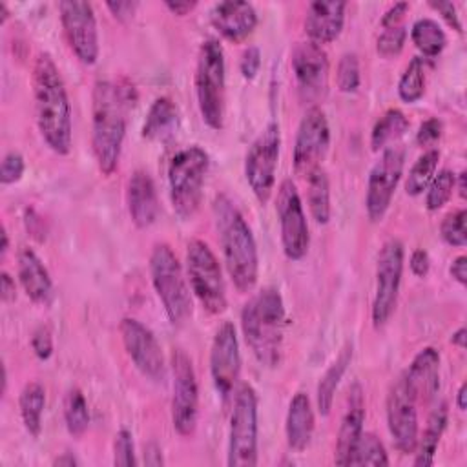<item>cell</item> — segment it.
Returning a JSON list of instances; mask_svg holds the SVG:
<instances>
[{"instance_id": "7dc6e473", "label": "cell", "mask_w": 467, "mask_h": 467, "mask_svg": "<svg viewBox=\"0 0 467 467\" xmlns=\"http://www.w3.org/2000/svg\"><path fill=\"white\" fill-rule=\"evenodd\" d=\"M261 67V51L257 46H248L243 55H241V62H239V69L243 73L244 78L252 80L257 71Z\"/></svg>"}, {"instance_id": "f907efd6", "label": "cell", "mask_w": 467, "mask_h": 467, "mask_svg": "<svg viewBox=\"0 0 467 467\" xmlns=\"http://www.w3.org/2000/svg\"><path fill=\"white\" fill-rule=\"evenodd\" d=\"M432 9H436L445 20L447 24L456 29L458 33H462V22H460V16H458V11H456V5L452 2H431L429 4Z\"/></svg>"}, {"instance_id": "db71d44e", "label": "cell", "mask_w": 467, "mask_h": 467, "mask_svg": "<svg viewBox=\"0 0 467 467\" xmlns=\"http://www.w3.org/2000/svg\"><path fill=\"white\" fill-rule=\"evenodd\" d=\"M0 297L4 303H9L16 297V285H15V279L4 270L0 274Z\"/></svg>"}, {"instance_id": "8d00e7d4", "label": "cell", "mask_w": 467, "mask_h": 467, "mask_svg": "<svg viewBox=\"0 0 467 467\" xmlns=\"http://www.w3.org/2000/svg\"><path fill=\"white\" fill-rule=\"evenodd\" d=\"M425 93V58L414 57L398 82V95L403 102H416Z\"/></svg>"}, {"instance_id": "5b68a950", "label": "cell", "mask_w": 467, "mask_h": 467, "mask_svg": "<svg viewBox=\"0 0 467 467\" xmlns=\"http://www.w3.org/2000/svg\"><path fill=\"white\" fill-rule=\"evenodd\" d=\"M208 166L210 157L199 146H186L179 150L168 164L170 201L173 212L182 221L192 219L199 210Z\"/></svg>"}, {"instance_id": "e575fe53", "label": "cell", "mask_w": 467, "mask_h": 467, "mask_svg": "<svg viewBox=\"0 0 467 467\" xmlns=\"http://www.w3.org/2000/svg\"><path fill=\"white\" fill-rule=\"evenodd\" d=\"M438 161H440V151L438 150H427L421 157H418V161L412 164L407 181H405V192L412 197L423 193V190H427L429 182L432 181L436 168H438Z\"/></svg>"}, {"instance_id": "9a60e30c", "label": "cell", "mask_w": 467, "mask_h": 467, "mask_svg": "<svg viewBox=\"0 0 467 467\" xmlns=\"http://www.w3.org/2000/svg\"><path fill=\"white\" fill-rule=\"evenodd\" d=\"M58 13L75 57L86 66L95 64L99 58V29L93 5L89 2L66 0L58 4Z\"/></svg>"}, {"instance_id": "f1b7e54d", "label": "cell", "mask_w": 467, "mask_h": 467, "mask_svg": "<svg viewBox=\"0 0 467 467\" xmlns=\"http://www.w3.org/2000/svg\"><path fill=\"white\" fill-rule=\"evenodd\" d=\"M350 361H352V345L347 343L343 347V350L339 352V356L330 363V367L319 378L316 398H317V409H319L321 416H328L330 414L336 389H337V385H339L347 367L350 365Z\"/></svg>"}, {"instance_id": "2e32d148", "label": "cell", "mask_w": 467, "mask_h": 467, "mask_svg": "<svg viewBox=\"0 0 467 467\" xmlns=\"http://www.w3.org/2000/svg\"><path fill=\"white\" fill-rule=\"evenodd\" d=\"M292 71L301 100L317 102L328 89V57L325 49L312 42H297L292 51Z\"/></svg>"}, {"instance_id": "816d5d0a", "label": "cell", "mask_w": 467, "mask_h": 467, "mask_svg": "<svg viewBox=\"0 0 467 467\" xmlns=\"http://www.w3.org/2000/svg\"><path fill=\"white\" fill-rule=\"evenodd\" d=\"M429 268H431L429 254L423 248L414 250L412 255H410V270H412V274L418 275V277H425L429 274Z\"/></svg>"}, {"instance_id": "7402d4cb", "label": "cell", "mask_w": 467, "mask_h": 467, "mask_svg": "<svg viewBox=\"0 0 467 467\" xmlns=\"http://www.w3.org/2000/svg\"><path fill=\"white\" fill-rule=\"evenodd\" d=\"M347 4L343 0H316L305 13V33L316 44H328L336 40L345 24Z\"/></svg>"}, {"instance_id": "e0dca14e", "label": "cell", "mask_w": 467, "mask_h": 467, "mask_svg": "<svg viewBox=\"0 0 467 467\" xmlns=\"http://www.w3.org/2000/svg\"><path fill=\"white\" fill-rule=\"evenodd\" d=\"M330 144V128L327 115L321 108L312 106L299 122L294 142V168L299 175H308L314 168L321 166Z\"/></svg>"}, {"instance_id": "4316f807", "label": "cell", "mask_w": 467, "mask_h": 467, "mask_svg": "<svg viewBox=\"0 0 467 467\" xmlns=\"http://www.w3.org/2000/svg\"><path fill=\"white\" fill-rule=\"evenodd\" d=\"M286 441L294 451H303L314 432V412L312 403L305 392H297L288 405L286 412Z\"/></svg>"}, {"instance_id": "be15d7a7", "label": "cell", "mask_w": 467, "mask_h": 467, "mask_svg": "<svg viewBox=\"0 0 467 467\" xmlns=\"http://www.w3.org/2000/svg\"><path fill=\"white\" fill-rule=\"evenodd\" d=\"M458 193H460L462 199L465 197V171H462V173L458 175Z\"/></svg>"}, {"instance_id": "ee69618b", "label": "cell", "mask_w": 467, "mask_h": 467, "mask_svg": "<svg viewBox=\"0 0 467 467\" xmlns=\"http://www.w3.org/2000/svg\"><path fill=\"white\" fill-rule=\"evenodd\" d=\"M24 157L18 151H9L4 155L2 162H0V182L2 184H13L16 181H20L22 173H24Z\"/></svg>"}, {"instance_id": "f35d334b", "label": "cell", "mask_w": 467, "mask_h": 467, "mask_svg": "<svg viewBox=\"0 0 467 467\" xmlns=\"http://www.w3.org/2000/svg\"><path fill=\"white\" fill-rule=\"evenodd\" d=\"M456 186V175L443 168L438 173H434L432 181L427 186V195H425V206L427 210L434 212L440 210L452 195V190Z\"/></svg>"}, {"instance_id": "94428289", "label": "cell", "mask_w": 467, "mask_h": 467, "mask_svg": "<svg viewBox=\"0 0 467 467\" xmlns=\"http://www.w3.org/2000/svg\"><path fill=\"white\" fill-rule=\"evenodd\" d=\"M465 328L463 327H460L454 334H452V337H451V341H452V345H456V347H460V348H463L465 347Z\"/></svg>"}, {"instance_id": "ba28073f", "label": "cell", "mask_w": 467, "mask_h": 467, "mask_svg": "<svg viewBox=\"0 0 467 467\" xmlns=\"http://www.w3.org/2000/svg\"><path fill=\"white\" fill-rule=\"evenodd\" d=\"M186 272L192 292L204 310L221 314L226 308V288L219 261L212 248L201 241L192 239L186 246Z\"/></svg>"}, {"instance_id": "d6a6232c", "label": "cell", "mask_w": 467, "mask_h": 467, "mask_svg": "<svg viewBox=\"0 0 467 467\" xmlns=\"http://www.w3.org/2000/svg\"><path fill=\"white\" fill-rule=\"evenodd\" d=\"M409 130V119L398 108L387 109L374 124L370 131V146L374 151L385 150L387 144L400 139Z\"/></svg>"}, {"instance_id": "680465c9", "label": "cell", "mask_w": 467, "mask_h": 467, "mask_svg": "<svg viewBox=\"0 0 467 467\" xmlns=\"http://www.w3.org/2000/svg\"><path fill=\"white\" fill-rule=\"evenodd\" d=\"M53 465H58V467H73V465H78V460H77L73 454L64 452V454H60V456H57V458L53 460Z\"/></svg>"}, {"instance_id": "e7e4bbea", "label": "cell", "mask_w": 467, "mask_h": 467, "mask_svg": "<svg viewBox=\"0 0 467 467\" xmlns=\"http://www.w3.org/2000/svg\"><path fill=\"white\" fill-rule=\"evenodd\" d=\"M0 15H2V16H0V22H2V24H4V22H5V20H7V16H9V11H7V5H5V4H4V2H0Z\"/></svg>"}, {"instance_id": "cb8c5ba5", "label": "cell", "mask_w": 467, "mask_h": 467, "mask_svg": "<svg viewBox=\"0 0 467 467\" xmlns=\"http://www.w3.org/2000/svg\"><path fill=\"white\" fill-rule=\"evenodd\" d=\"M128 212L137 228H148L159 215L157 190L151 175L146 170H135L126 186Z\"/></svg>"}, {"instance_id": "4dcf8cb0", "label": "cell", "mask_w": 467, "mask_h": 467, "mask_svg": "<svg viewBox=\"0 0 467 467\" xmlns=\"http://www.w3.org/2000/svg\"><path fill=\"white\" fill-rule=\"evenodd\" d=\"M306 199L308 208L317 224H327L330 221V184L327 171L317 166L306 175Z\"/></svg>"}, {"instance_id": "b9f144b4", "label": "cell", "mask_w": 467, "mask_h": 467, "mask_svg": "<svg viewBox=\"0 0 467 467\" xmlns=\"http://www.w3.org/2000/svg\"><path fill=\"white\" fill-rule=\"evenodd\" d=\"M405 38H407V31H405L403 24L396 26V27L383 29L381 35L378 36L376 49L381 57H394L403 49Z\"/></svg>"}, {"instance_id": "11a10c76", "label": "cell", "mask_w": 467, "mask_h": 467, "mask_svg": "<svg viewBox=\"0 0 467 467\" xmlns=\"http://www.w3.org/2000/svg\"><path fill=\"white\" fill-rule=\"evenodd\" d=\"M451 275L460 283L465 285L467 283V257L465 255H458L452 265H451Z\"/></svg>"}, {"instance_id": "7c38bea8", "label": "cell", "mask_w": 467, "mask_h": 467, "mask_svg": "<svg viewBox=\"0 0 467 467\" xmlns=\"http://www.w3.org/2000/svg\"><path fill=\"white\" fill-rule=\"evenodd\" d=\"M275 212L279 219L281 244H283L285 255L292 261L303 259L308 252L310 235H308V224L303 212L299 192L290 179H285L279 184Z\"/></svg>"}, {"instance_id": "836d02e7", "label": "cell", "mask_w": 467, "mask_h": 467, "mask_svg": "<svg viewBox=\"0 0 467 467\" xmlns=\"http://www.w3.org/2000/svg\"><path fill=\"white\" fill-rule=\"evenodd\" d=\"M412 44L425 55V57H438L445 44L447 36L441 26L432 18H420L410 27Z\"/></svg>"}, {"instance_id": "6125c7cd", "label": "cell", "mask_w": 467, "mask_h": 467, "mask_svg": "<svg viewBox=\"0 0 467 467\" xmlns=\"http://www.w3.org/2000/svg\"><path fill=\"white\" fill-rule=\"evenodd\" d=\"M2 246H0V254H2V257L5 255V252H7V248H9V237H7V232H5V228H2Z\"/></svg>"}, {"instance_id": "681fc988", "label": "cell", "mask_w": 467, "mask_h": 467, "mask_svg": "<svg viewBox=\"0 0 467 467\" xmlns=\"http://www.w3.org/2000/svg\"><path fill=\"white\" fill-rule=\"evenodd\" d=\"M409 11V4L407 2H396L392 4L381 16V27L389 29V27H396L401 26L403 15Z\"/></svg>"}, {"instance_id": "3957f363", "label": "cell", "mask_w": 467, "mask_h": 467, "mask_svg": "<svg viewBox=\"0 0 467 467\" xmlns=\"http://www.w3.org/2000/svg\"><path fill=\"white\" fill-rule=\"evenodd\" d=\"M212 210L228 275L239 292H250L259 275V255L252 228L224 193L215 195Z\"/></svg>"}, {"instance_id": "f546056e", "label": "cell", "mask_w": 467, "mask_h": 467, "mask_svg": "<svg viewBox=\"0 0 467 467\" xmlns=\"http://www.w3.org/2000/svg\"><path fill=\"white\" fill-rule=\"evenodd\" d=\"M447 403L441 401L429 416L427 420V425L423 429V434H421V440L418 441V452H416V458H414V465L416 467H429L432 465L434 462V454H436V449H438V443H440V438L445 431V425H447Z\"/></svg>"}, {"instance_id": "4fadbf2b", "label": "cell", "mask_w": 467, "mask_h": 467, "mask_svg": "<svg viewBox=\"0 0 467 467\" xmlns=\"http://www.w3.org/2000/svg\"><path fill=\"white\" fill-rule=\"evenodd\" d=\"M173 396H171V423L181 436H192L197 425L199 389L197 378L188 354L181 348L171 352Z\"/></svg>"}, {"instance_id": "9c48e42d", "label": "cell", "mask_w": 467, "mask_h": 467, "mask_svg": "<svg viewBox=\"0 0 467 467\" xmlns=\"http://www.w3.org/2000/svg\"><path fill=\"white\" fill-rule=\"evenodd\" d=\"M226 463L230 467H254L257 463V394L246 383L235 392Z\"/></svg>"}, {"instance_id": "8992f818", "label": "cell", "mask_w": 467, "mask_h": 467, "mask_svg": "<svg viewBox=\"0 0 467 467\" xmlns=\"http://www.w3.org/2000/svg\"><path fill=\"white\" fill-rule=\"evenodd\" d=\"M153 288L173 327H182L192 317V299L181 263L166 243H157L150 254Z\"/></svg>"}, {"instance_id": "44dd1931", "label": "cell", "mask_w": 467, "mask_h": 467, "mask_svg": "<svg viewBox=\"0 0 467 467\" xmlns=\"http://www.w3.org/2000/svg\"><path fill=\"white\" fill-rule=\"evenodd\" d=\"M210 20L224 38L241 42L255 29L257 13L250 2L223 0L212 7Z\"/></svg>"}, {"instance_id": "1f68e13d", "label": "cell", "mask_w": 467, "mask_h": 467, "mask_svg": "<svg viewBox=\"0 0 467 467\" xmlns=\"http://www.w3.org/2000/svg\"><path fill=\"white\" fill-rule=\"evenodd\" d=\"M18 407L26 431L36 438L42 431V412L46 407L44 387L38 381L26 383L18 398Z\"/></svg>"}, {"instance_id": "74e56055", "label": "cell", "mask_w": 467, "mask_h": 467, "mask_svg": "<svg viewBox=\"0 0 467 467\" xmlns=\"http://www.w3.org/2000/svg\"><path fill=\"white\" fill-rule=\"evenodd\" d=\"M348 465H372V467H385L389 465V456L387 451L383 447V443L379 441L378 436H374L372 432H361Z\"/></svg>"}, {"instance_id": "9f6ffc18", "label": "cell", "mask_w": 467, "mask_h": 467, "mask_svg": "<svg viewBox=\"0 0 467 467\" xmlns=\"http://www.w3.org/2000/svg\"><path fill=\"white\" fill-rule=\"evenodd\" d=\"M164 5L173 13V15H177V16H184V15H188L195 5H197V2H190V0H166L164 2Z\"/></svg>"}, {"instance_id": "7a4b0ae2", "label": "cell", "mask_w": 467, "mask_h": 467, "mask_svg": "<svg viewBox=\"0 0 467 467\" xmlns=\"http://www.w3.org/2000/svg\"><path fill=\"white\" fill-rule=\"evenodd\" d=\"M33 97L42 139L55 153L67 155L73 144L71 104L62 75L49 53H38L35 58Z\"/></svg>"}, {"instance_id": "7bdbcfd3", "label": "cell", "mask_w": 467, "mask_h": 467, "mask_svg": "<svg viewBox=\"0 0 467 467\" xmlns=\"http://www.w3.org/2000/svg\"><path fill=\"white\" fill-rule=\"evenodd\" d=\"M113 463L120 467H131L137 463L133 436L128 429H120L113 440Z\"/></svg>"}, {"instance_id": "c3c4849f", "label": "cell", "mask_w": 467, "mask_h": 467, "mask_svg": "<svg viewBox=\"0 0 467 467\" xmlns=\"http://www.w3.org/2000/svg\"><path fill=\"white\" fill-rule=\"evenodd\" d=\"M106 7L111 11V15L120 20V22H128L133 18L137 7H139V2L135 0H117V2H108Z\"/></svg>"}, {"instance_id": "52a82bcc", "label": "cell", "mask_w": 467, "mask_h": 467, "mask_svg": "<svg viewBox=\"0 0 467 467\" xmlns=\"http://www.w3.org/2000/svg\"><path fill=\"white\" fill-rule=\"evenodd\" d=\"M224 51L221 44L208 38L201 44L195 67V97L202 120L212 130H221L224 122Z\"/></svg>"}, {"instance_id": "8fae6325", "label": "cell", "mask_w": 467, "mask_h": 467, "mask_svg": "<svg viewBox=\"0 0 467 467\" xmlns=\"http://www.w3.org/2000/svg\"><path fill=\"white\" fill-rule=\"evenodd\" d=\"M281 131L270 122L250 144L244 157V177L259 202H266L275 184V170L279 161Z\"/></svg>"}, {"instance_id": "60d3db41", "label": "cell", "mask_w": 467, "mask_h": 467, "mask_svg": "<svg viewBox=\"0 0 467 467\" xmlns=\"http://www.w3.org/2000/svg\"><path fill=\"white\" fill-rule=\"evenodd\" d=\"M467 213L463 208L447 213L440 224L441 239L451 246H465L467 243V230H465Z\"/></svg>"}, {"instance_id": "d6986e66", "label": "cell", "mask_w": 467, "mask_h": 467, "mask_svg": "<svg viewBox=\"0 0 467 467\" xmlns=\"http://www.w3.org/2000/svg\"><path fill=\"white\" fill-rule=\"evenodd\" d=\"M416 400L400 376L387 394V425L396 449L403 454L414 452L418 445Z\"/></svg>"}, {"instance_id": "ac0fdd59", "label": "cell", "mask_w": 467, "mask_h": 467, "mask_svg": "<svg viewBox=\"0 0 467 467\" xmlns=\"http://www.w3.org/2000/svg\"><path fill=\"white\" fill-rule=\"evenodd\" d=\"M119 328L124 348L137 370L151 381H162L166 365L161 345L153 332L135 317H124Z\"/></svg>"}, {"instance_id": "30bf717a", "label": "cell", "mask_w": 467, "mask_h": 467, "mask_svg": "<svg viewBox=\"0 0 467 467\" xmlns=\"http://www.w3.org/2000/svg\"><path fill=\"white\" fill-rule=\"evenodd\" d=\"M403 243L390 237L383 243L376 265V294L372 301V325L381 328L392 316L403 274Z\"/></svg>"}, {"instance_id": "484cf974", "label": "cell", "mask_w": 467, "mask_h": 467, "mask_svg": "<svg viewBox=\"0 0 467 467\" xmlns=\"http://www.w3.org/2000/svg\"><path fill=\"white\" fill-rule=\"evenodd\" d=\"M18 279L29 299L35 303H49L53 296V281L42 259L29 246H22L16 254Z\"/></svg>"}, {"instance_id": "6da1fadb", "label": "cell", "mask_w": 467, "mask_h": 467, "mask_svg": "<svg viewBox=\"0 0 467 467\" xmlns=\"http://www.w3.org/2000/svg\"><path fill=\"white\" fill-rule=\"evenodd\" d=\"M135 100V88L128 82L99 80L93 88L91 148L97 166L104 175H111L119 166L126 135V115Z\"/></svg>"}, {"instance_id": "d590c367", "label": "cell", "mask_w": 467, "mask_h": 467, "mask_svg": "<svg viewBox=\"0 0 467 467\" xmlns=\"http://www.w3.org/2000/svg\"><path fill=\"white\" fill-rule=\"evenodd\" d=\"M64 421L71 436H82L89 425L88 401L78 389H69L64 398Z\"/></svg>"}, {"instance_id": "f6af8a7d", "label": "cell", "mask_w": 467, "mask_h": 467, "mask_svg": "<svg viewBox=\"0 0 467 467\" xmlns=\"http://www.w3.org/2000/svg\"><path fill=\"white\" fill-rule=\"evenodd\" d=\"M31 348L38 359H47L53 354V336L49 327L40 325L31 334Z\"/></svg>"}, {"instance_id": "f5cc1de1", "label": "cell", "mask_w": 467, "mask_h": 467, "mask_svg": "<svg viewBox=\"0 0 467 467\" xmlns=\"http://www.w3.org/2000/svg\"><path fill=\"white\" fill-rule=\"evenodd\" d=\"M26 226L29 230V234L36 239H44L46 237V230H44V219L40 215H36V212L33 208H26V215H24Z\"/></svg>"}, {"instance_id": "d4e9b609", "label": "cell", "mask_w": 467, "mask_h": 467, "mask_svg": "<svg viewBox=\"0 0 467 467\" xmlns=\"http://www.w3.org/2000/svg\"><path fill=\"white\" fill-rule=\"evenodd\" d=\"M363 421H365V398L363 389L359 383H354L348 390L347 398V409L341 418V425L337 431L336 440V456L334 462L337 465H348L350 454L363 432Z\"/></svg>"}, {"instance_id": "277c9868", "label": "cell", "mask_w": 467, "mask_h": 467, "mask_svg": "<svg viewBox=\"0 0 467 467\" xmlns=\"http://www.w3.org/2000/svg\"><path fill=\"white\" fill-rule=\"evenodd\" d=\"M241 327L255 359L274 368L281 361L285 332V303L277 288L265 286L241 310Z\"/></svg>"}, {"instance_id": "ab89813d", "label": "cell", "mask_w": 467, "mask_h": 467, "mask_svg": "<svg viewBox=\"0 0 467 467\" xmlns=\"http://www.w3.org/2000/svg\"><path fill=\"white\" fill-rule=\"evenodd\" d=\"M336 82L339 91L354 93L359 88L361 75H359V60L356 53H343L337 62Z\"/></svg>"}, {"instance_id": "6f0895ef", "label": "cell", "mask_w": 467, "mask_h": 467, "mask_svg": "<svg viewBox=\"0 0 467 467\" xmlns=\"http://www.w3.org/2000/svg\"><path fill=\"white\" fill-rule=\"evenodd\" d=\"M144 463L146 465H162V451L155 441H150L144 447Z\"/></svg>"}, {"instance_id": "ffe728a7", "label": "cell", "mask_w": 467, "mask_h": 467, "mask_svg": "<svg viewBox=\"0 0 467 467\" xmlns=\"http://www.w3.org/2000/svg\"><path fill=\"white\" fill-rule=\"evenodd\" d=\"M239 370L241 354L235 327L230 321H224L217 328L210 348V374L223 400H226L232 394L234 385L239 378Z\"/></svg>"}, {"instance_id": "603a6c76", "label": "cell", "mask_w": 467, "mask_h": 467, "mask_svg": "<svg viewBox=\"0 0 467 467\" xmlns=\"http://www.w3.org/2000/svg\"><path fill=\"white\" fill-rule=\"evenodd\" d=\"M407 389L418 403H429L440 387V354L432 347L421 348L401 374Z\"/></svg>"}, {"instance_id": "83f0119b", "label": "cell", "mask_w": 467, "mask_h": 467, "mask_svg": "<svg viewBox=\"0 0 467 467\" xmlns=\"http://www.w3.org/2000/svg\"><path fill=\"white\" fill-rule=\"evenodd\" d=\"M179 109L170 97H157L146 115L142 137L148 140H168L177 133Z\"/></svg>"}, {"instance_id": "bcb514c9", "label": "cell", "mask_w": 467, "mask_h": 467, "mask_svg": "<svg viewBox=\"0 0 467 467\" xmlns=\"http://www.w3.org/2000/svg\"><path fill=\"white\" fill-rule=\"evenodd\" d=\"M441 131H443L441 120L436 117H431L420 124L418 133H416V142L420 146H431L441 137Z\"/></svg>"}, {"instance_id": "91938a15", "label": "cell", "mask_w": 467, "mask_h": 467, "mask_svg": "<svg viewBox=\"0 0 467 467\" xmlns=\"http://www.w3.org/2000/svg\"><path fill=\"white\" fill-rule=\"evenodd\" d=\"M465 396H467V383H462L458 389V394H456V405L460 410H465V407H467Z\"/></svg>"}, {"instance_id": "5bb4252c", "label": "cell", "mask_w": 467, "mask_h": 467, "mask_svg": "<svg viewBox=\"0 0 467 467\" xmlns=\"http://www.w3.org/2000/svg\"><path fill=\"white\" fill-rule=\"evenodd\" d=\"M405 153L400 146H389L381 151L368 173L365 208L370 221H381L387 213L396 186L401 179Z\"/></svg>"}]
</instances>
